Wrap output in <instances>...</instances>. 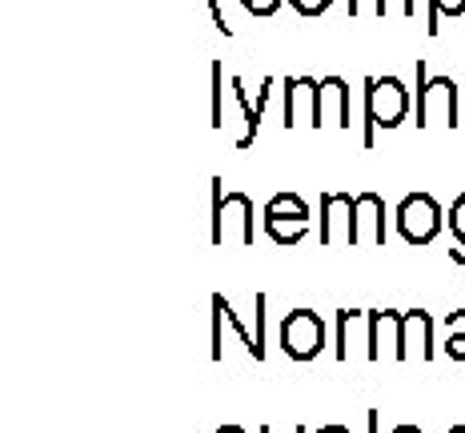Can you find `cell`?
Returning a JSON list of instances; mask_svg holds the SVG:
<instances>
[{"label": "cell", "mask_w": 465, "mask_h": 433, "mask_svg": "<svg viewBox=\"0 0 465 433\" xmlns=\"http://www.w3.org/2000/svg\"><path fill=\"white\" fill-rule=\"evenodd\" d=\"M418 101H413V124L430 129V124H445V129H458L461 113H465V93L458 89L453 76H430L425 61H418Z\"/></svg>", "instance_id": "cell-1"}, {"label": "cell", "mask_w": 465, "mask_h": 433, "mask_svg": "<svg viewBox=\"0 0 465 433\" xmlns=\"http://www.w3.org/2000/svg\"><path fill=\"white\" fill-rule=\"evenodd\" d=\"M413 109V96L397 76H370L365 81V149H373V129H397Z\"/></svg>", "instance_id": "cell-2"}, {"label": "cell", "mask_w": 465, "mask_h": 433, "mask_svg": "<svg viewBox=\"0 0 465 433\" xmlns=\"http://www.w3.org/2000/svg\"><path fill=\"white\" fill-rule=\"evenodd\" d=\"M213 245H225V241H237V245H253V201L245 192H225L221 189V177H213V229H209Z\"/></svg>", "instance_id": "cell-3"}, {"label": "cell", "mask_w": 465, "mask_h": 433, "mask_svg": "<svg viewBox=\"0 0 465 433\" xmlns=\"http://www.w3.org/2000/svg\"><path fill=\"white\" fill-rule=\"evenodd\" d=\"M445 225V213L441 205L430 197V192H405L401 205H397V233H401L410 245H430V241H438Z\"/></svg>", "instance_id": "cell-4"}, {"label": "cell", "mask_w": 465, "mask_h": 433, "mask_svg": "<svg viewBox=\"0 0 465 433\" xmlns=\"http://www.w3.org/2000/svg\"><path fill=\"white\" fill-rule=\"evenodd\" d=\"M277 341H281V349H285V358L313 361L317 353L325 349V321L313 310H293L281 317Z\"/></svg>", "instance_id": "cell-5"}, {"label": "cell", "mask_w": 465, "mask_h": 433, "mask_svg": "<svg viewBox=\"0 0 465 433\" xmlns=\"http://www.w3.org/2000/svg\"><path fill=\"white\" fill-rule=\"evenodd\" d=\"M390 229H385V201L381 192H357L353 197V229H349V245H385Z\"/></svg>", "instance_id": "cell-6"}, {"label": "cell", "mask_w": 465, "mask_h": 433, "mask_svg": "<svg viewBox=\"0 0 465 433\" xmlns=\"http://www.w3.org/2000/svg\"><path fill=\"white\" fill-rule=\"evenodd\" d=\"M273 89H277V81H273V76H265V81H261V89H257V96H249V93H245V76H232V96H237L241 113H245V133L237 137V149H241V153H245L249 144L257 141L261 117H265L269 101H273Z\"/></svg>", "instance_id": "cell-7"}, {"label": "cell", "mask_w": 465, "mask_h": 433, "mask_svg": "<svg viewBox=\"0 0 465 433\" xmlns=\"http://www.w3.org/2000/svg\"><path fill=\"white\" fill-rule=\"evenodd\" d=\"M322 229H317V241L322 245H337L345 241L349 245V229H353V192H322Z\"/></svg>", "instance_id": "cell-8"}, {"label": "cell", "mask_w": 465, "mask_h": 433, "mask_svg": "<svg viewBox=\"0 0 465 433\" xmlns=\"http://www.w3.org/2000/svg\"><path fill=\"white\" fill-rule=\"evenodd\" d=\"M317 89H322V81H313V76H285V109H281V124L285 129H297L302 121L313 124Z\"/></svg>", "instance_id": "cell-9"}, {"label": "cell", "mask_w": 465, "mask_h": 433, "mask_svg": "<svg viewBox=\"0 0 465 433\" xmlns=\"http://www.w3.org/2000/svg\"><path fill=\"white\" fill-rule=\"evenodd\" d=\"M325 124H349V84L341 76H325L322 89H317V113H313V129Z\"/></svg>", "instance_id": "cell-10"}, {"label": "cell", "mask_w": 465, "mask_h": 433, "mask_svg": "<svg viewBox=\"0 0 465 433\" xmlns=\"http://www.w3.org/2000/svg\"><path fill=\"white\" fill-rule=\"evenodd\" d=\"M418 353L421 361H433L438 349H433V313L425 310H410L405 313V345H401V361Z\"/></svg>", "instance_id": "cell-11"}, {"label": "cell", "mask_w": 465, "mask_h": 433, "mask_svg": "<svg viewBox=\"0 0 465 433\" xmlns=\"http://www.w3.org/2000/svg\"><path fill=\"white\" fill-rule=\"evenodd\" d=\"M261 221H265V237L281 249L297 245L309 233V221H293V217H261Z\"/></svg>", "instance_id": "cell-12"}, {"label": "cell", "mask_w": 465, "mask_h": 433, "mask_svg": "<svg viewBox=\"0 0 465 433\" xmlns=\"http://www.w3.org/2000/svg\"><path fill=\"white\" fill-rule=\"evenodd\" d=\"M265 217H293V221H309V205L297 192H277L265 205Z\"/></svg>", "instance_id": "cell-13"}, {"label": "cell", "mask_w": 465, "mask_h": 433, "mask_svg": "<svg viewBox=\"0 0 465 433\" xmlns=\"http://www.w3.org/2000/svg\"><path fill=\"white\" fill-rule=\"evenodd\" d=\"M265 325H269V297L257 293L253 297V361H265Z\"/></svg>", "instance_id": "cell-14"}, {"label": "cell", "mask_w": 465, "mask_h": 433, "mask_svg": "<svg viewBox=\"0 0 465 433\" xmlns=\"http://www.w3.org/2000/svg\"><path fill=\"white\" fill-rule=\"evenodd\" d=\"M465 0H430V36H438V16H461Z\"/></svg>", "instance_id": "cell-15"}, {"label": "cell", "mask_w": 465, "mask_h": 433, "mask_svg": "<svg viewBox=\"0 0 465 433\" xmlns=\"http://www.w3.org/2000/svg\"><path fill=\"white\" fill-rule=\"evenodd\" d=\"M221 81H225V69H221V61L213 56V129H221L225 124V109H221Z\"/></svg>", "instance_id": "cell-16"}, {"label": "cell", "mask_w": 465, "mask_h": 433, "mask_svg": "<svg viewBox=\"0 0 465 433\" xmlns=\"http://www.w3.org/2000/svg\"><path fill=\"white\" fill-rule=\"evenodd\" d=\"M445 217H450V229H453V237H458L461 245H465V192H461L458 201H453V205H450V213H445Z\"/></svg>", "instance_id": "cell-17"}, {"label": "cell", "mask_w": 465, "mask_h": 433, "mask_svg": "<svg viewBox=\"0 0 465 433\" xmlns=\"http://www.w3.org/2000/svg\"><path fill=\"white\" fill-rule=\"evenodd\" d=\"M413 0H377V16H413Z\"/></svg>", "instance_id": "cell-18"}, {"label": "cell", "mask_w": 465, "mask_h": 433, "mask_svg": "<svg viewBox=\"0 0 465 433\" xmlns=\"http://www.w3.org/2000/svg\"><path fill=\"white\" fill-rule=\"evenodd\" d=\"M241 8H245L249 16H273L281 8V0H241Z\"/></svg>", "instance_id": "cell-19"}, {"label": "cell", "mask_w": 465, "mask_h": 433, "mask_svg": "<svg viewBox=\"0 0 465 433\" xmlns=\"http://www.w3.org/2000/svg\"><path fill=\"white\" fill-rule=\"evenodd\" d=\"M289 5H293L297 13H302V16H322L325 8L333 5V0H289Z\"/></svg>", "instance_id": "cell-20"}, {"label": "cell", "mask_w": 465, "mask_h": 433, "mask_svg": "<svg viewBox=\"0 0 465 433\" xmlns=\"http://www.w3.org/2000/svg\"><path fill=\"white\" fill-rule=\"evenodd\" d=\"M445 353H450L453 361H465V330H461V333H450V337H445Z\"/></svg>", "instance_id": "cell-21"}, {"label": "cell", "mask_w": 465, "mask_h": 433, "mask_svg": "<svg viewBox=\"0 0 465 433\" xmlns=\"http://www.w3.org/2000/svg\"><path fill=\"white\" fill-rule=\"evenodd\" d=\"M209 13H213V25H217L221 36H232V25L225 21V8H221V0H209Z\"/></svg>", "instance_id": "cell-22"}, {"label": "cell", "mask_w": 465, "mask_h": 433, "mask_svg": "<svg viewBox=\"0 0 465 433\" xmlns=\"http://www.w3.org/2000/svg\"><path fill=\"white\" fill-rule=\"evenodd\" d=\"M377 13V0H349V16H370Z\"/></svg>", "instance_id": "cell-23"}, {"label": "cell", "mask_w": 465, "mask_h": 433, "mask_svg": "<svg viewBox=\"0 0 465 433\" xmlns=\"http://www.w3.org/2000/svg\"><path fill=\"white\" fill-rule=\"evenodd\" d=\"M445 325H450V333H461V330H465V310L445 313Z\"/></svg>", "instance_id": "cell-24"}, {"label": "cell", "mask_w": 465, "mask_h": 433, "mask_svg": "<svg viewBox=\"0 0 465 433\" xmlns=\"http://www.w3.org/2000/svg\"><path fill=\"white\" fill-rule=\"evenodd\" d=\"M213 433H245V429H241V426H217Z\"/></svg>", "instance_id": "cell-25"}, {"label": "cell", "mask_w": 465, "mask_h": 433, "mask_svg": "<svg viewBox=\"0 0 465 433\" xmlns=\"http://www.w3.org/2000/svg\"><path fill=\"white\" fill-rule=\"evenodd\" d=\"M317 433H349V429H345V426H322Z\"/></svg>", "instance_id": "cell-26"}, {"label": "cell", "mask_w": 465, "mask_h": 433, "mask_svg": "<svg viewBox=\"0 0 465 433\" xmlns=\"http://www.w3.org/2000/svg\"><path fill=\"white\" fill-rule=\"evenodd\" d=\"M393 433H421V429H418V426H397Z\"/></svg>", "instance_id": "cell-27"}, {"label": "cell", "mask_w": 465, "mask_h": 433, "mask_svg": "<svg viewBox=\"0 0 465 433\" xmlns=\"http://www.w3.org/2000/svg\"><path fill=\"white\" fill-rule=\"evenodd\" d=\"M370 433H377V409H370Z\"/></svg>", "instance_id": "cell-28"}, {"label": "cell", "mask_w": 465, "mask_h": 433, "mask_svg": "<svg viewBox=\"0 0 465 433\" xmlns=\"http://www.w3.org/2000/svg\"><path fill=\"white\" fill-rule=\"evenodd\" d=\"M261 433H273V426H261ZM293 433H305V426H297Z\"/></svg>", "instance_id": "cell-29"}, {"label": "cell", "mask_w": 465, "mask_h": 433, "mask_svg": "<svg viewBox=\"0 0 465 433\" xmlns=\"http://www.w3.org/2000/svg\"><path fill=\"white\" fill-rule=\"evenodd\" d=\"M445 433H465V426H453V429H445Z\"/></svg>", "instance_id": "cell-30"}, {"label": "cell", "mask_w": 465, "mask_h": 433, "mask_svg": "<svg viewBox=\"0 0 465 433\" xmlns=\"http://www.w3.org/2000/svg\"><path fill=\"white\" fill-rule=\"evenodd\" d=\"M461 104H465V101H461Z\"/></svg>", "instance_id": "cell-31"}]
</instances>
